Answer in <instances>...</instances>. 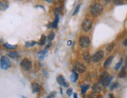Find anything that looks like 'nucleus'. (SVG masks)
I'll return each instance as SVG.
<instances>
[{
  "label": "nucleus",
  "instance_id": "2",
  "mask_svg": "<svg viewBox=\"0 0 127 98\" xmlns=\"http://www.w3.org/2000/svg\"><path fill=\"white\" fill-rule=\"evenodd\" d=\"M0 66L4 70L8 69L11 66V62L8 57H6V56H2L1 58V60H0Z\"/></svg>",
  "mask_w": 127,
  "mask_h": 98
},
{
  "label": "nucleus",
  "instance_id": "16",
  "mask_svg": "<svg viewBox=\"0 0 127 98\" xmlns=\"http://www.w3.org/2000/svg\"><path fill=\"white\" fill-rule=\"evenodd\" d=\"M77 79H78V74L76 73V72L75 70H73L72 71V76H71V80L73 83H75V82H76V80Z\"/></svg>",
  "mask_w": 127,
  "mask_h": 98
},
{
  "label": "nucleus",
  "instance_id": "39",
  "mask_svg": "<svg viewBox=\"0 0 127 98\" xmlns=\"http://www.w3.org/2000/svg\"><path fill=\"white\" fill-rule=\"evenodd\" d=\"M73 97H74V98H77V94H76V93H73Z\"/></svg>",
  "mask_w": 127,
  "mask_h": 98
},
{
  "label": "nucleus",
  "instance_id": "14",
  "mask_svg": "<svg viewBox=\"0 0 127 98\" xmlns=\"http://www.w3.org/2000/svg\"><path fill=\"white\" fill-rule=\"evenodd\" d=\"M112 59H113V56H109V57L107 59H106L105 62V63H104V67L105 68H107V67H108L109 65H111V62H112Z\"/></svg>",
  "mask_w": 127,
  "mask_h": 98
},
{
  "label": "nucleus",
  "instance_id": "36",
  "mask_svg": "<svg viewBox=\"0 0 127 98\" xmlns=\"http://www.w3.org/2000/svg\"><path fill=\"white\" fill-rule=\"evenodd\" d=\"M105 3H109V2H111V1H113V0H104Z\"/></svg>",
  "mask_w": 127,
  "mask_h": 98
},
{
  "label": "nucleus",
  "instance_id": "5",
  "mask_svg": "<svg viewBox=\"0 0 127 98\" xmlns=\"http://www.w3.org/2000/svg\"><path fill=\"white\" fill-rule=\"evenodd\" d=\"M79 44L82 48H86L90 45V39L88 37L82 36L79 40Z\"/></svg>",
  "mask_w": 127,
  "mask_h": 98
},
{
  "label": "nucleus",
  "instance_id": "12",
  "mask_svg": "<svg viewBox=\"0 0 127 98\" xmlns=\"http://www.w3.org/2000/svg\"><path fill=\"white\" fill-rule=\"evenodd\" d=\"M55 20H54V22L52 23V27L53 28H56L57 27V26H58V21H59V16H58V10H55Z\"/></svg>",
  "mask_w": 127,
  "mask_h": 98
},
{
  "label": "nucleus",
  "instance_id": "22",
  "mask_svg": "<svg viewBox=\"0 0 127 98\" xmlns=\"http://www.w3.org/2000/svg\"><path fill=\"white\" fill-rule=\"evenodd\" d=\"M88 88H89V85H83L81 86V92H82V94H85L86 93V92L87 91Z\"/></svg>",
  "mask_w": 127,
  "mask_h": 98
},
{
  "label": "nucleus",
  "instance_id": "24",
  "mask_svg": "<svg viewBox=\"0 0 127 98\" xmlns=\"http://www.w3.org/2000/svg\"><path fill=\"white\" fill-rule=\"evenodd\" d=\"M37 44L36 41H27V42H26V47H33L34 46L35 44Z\"/></svg>",
  "mask_w": 127,
  "mask_h": 98
},
{
  "label": "nucleus",
  "instance_id": "23",
  "mask_svg": "<svg viewBox=\"0 0 127 98\" xmlns=\"http://www.w3.org/2000/svg\"><path fill=\"white\" fill-rule=\"evenodd\" d=\"M3 46L5 47V48H8V49H16V45H11V44H8V43H5L3 44Z\"/></svg>",
  "mask_w": 127,
  "mask_h": 98
},
{
  "label": "nucleus",
  "instance_id": "6",
  "mask_svg": "<svg viewBox=\"0 0 127 98\" xmlns=\"http://www.w3.org/2000/svg\"><path fill=\"white\" fill-rule=\"evenodd\" d=\"M74 69L79 73H84L86 72V66L79 62H76L74 63Z\"/></svg>",
  "mask_w": 127,
  "mask_h": 98
},
{
  "label": "nucleus",
  "instance_id": "29",
  "mask_svg": "<svg viewBox=\"0 0 127 98\" xmlns=\"http://www.w3.org/2000/svg\"><path fill=\"white\" fill-rule=\"evenodd\" d=\"M54 37H55V34L54 33H50V34H48V39L49 41H52L53 39H54Z\"/></svg>",
  "mask_w": 127,
  "mask_h": 98
},
{
  "label": "nucleus",
  "instance_id": "33",
  "mask_svg": "<svg viewBox=\"0 0 127 98\" xmlns=\"http://www.w3.org/2000/svg\"><path fill=\"white\" fill-rule=\"evenodd\" d=\"M79 8H80V5H78L77 7L76 8V10H75V11L73 12V15H75V14H76L79 12Z\"/></svg>",
  "mask_w": 127,
  "mask_h": 98
},
{
  "label": "nucleus",
  "instance_id": "40",
  "mask_svg": "<svg viewBox=\"0 0 127 98\" xmlns=\"http://www.w3.org/2000/svg\"><path fill=\"white\" fill-rule=\"evenodd\" d=\"M96 98H103V97H102L101 96H97Z\"/></svg>",
  "mask_w": 127,
  "mask_h": 98
},
{
  "label": "nucleus",
  "instance_id": "3",
  "mask_svg": "<svg viewBox=\"0 0 127 98\" xmlns=\"http://www.w3.org/2000/svg\"><path fill=\"white\" fill-rule=\"evenodd\" d=\"M20 66H21L23 69H24L26 71H29L32 68V62L30 59L23 58L21 61V62H20Z\"/></svg>",
  "mask_w": 127,
  "mask_h": 98
},
{
  "label": "nucleus",
  "instance_id": "8",
  "mask_svg": "<svg viewBox=\"0 0 127 98\" xmlns=\"http://www.w3.org/2000/svg\"><path fill=\"white\" fill-rule=\"evenodd\" d=\"M9 7V2L6 0H0V11H4Z\"/></svg>",
  "mask_w": 127,
  "mask_h": 98
},
{
  "label": "nucleus",
  "instance_id": "20",
  "mask_svg": "<svg viewBox=\"0 0 127 98\" xmlns=\"http://www.w3.org/2000/svg\"><path fill=\"white\" fill-rule=\"evenodd\" d=\"M46 54H47V49L44 50V51L38 53V56H39V58L41 59V60H42V59L45 58V56Z\"/></svg>",
  "mask_w": 127,
  "mask_h": 98
},
{
  "label": "nucleus",
  "instance_id": "11",
  "mask_svg": "<svg viewBox=\"0 0 127 98\" xmlns=\"http://www.w3.org/2000/svg\"><path fill=\"white\" fill-rule=\"evenodd\" d=\"M31 88H32L33 93H38V92H40V90H41L40 85L37 83H33L31 84Z\"/></svg>",
  "mask_w": 127,
  "mask_h": 98
},
{
  "label": "nucleus",
  "instance_id": "26",
  "mask_svg": "<svg viewBox=\"0 0 127 98\" xmlns=\"http://www.w3.org/2000/svg\"><path fill=\"white\" fill-rule=\"evenodd\" d=\"M122 59H121V60L116 64V66H115V69H116V70H119L120 69L121 65H122Z\"/></svg>",
  "mask_w": 127,
  "mask_h": 98
},
{
  "label": "nucleus",
  "instance_id": "27",
  "mask_svg": "<svg viewBox=\"0 0 127 98\" xmlns=\"http://www.w3.org/2000/svg\"><path fill=\"white\" fill-rule=\"evenodd\" d=\"M119 83H114L113 84H112L111 87H110V89L112 90H114V89H116V88H118L119 87Z\"/></svg>",
  "mask_w": 127,
  "mask_h": 98
},
{
  "label": "nucleus",
  "instance_id": "18",
  "mask_svg": "<svg viewBox=\"0 0 127 98\" xmlns=\"http://www.w3.org/2000/svg\"><path fill=\"white\" fill-rule=\"evenodd\" d=\"M112 79H113V77H112V76H108V78L105 79V81L104 82L103 85L105 86V87H108V86L110 85V83H111Z\"/></svg>",
  "mask_w": 127,
  "mask_h": 98
},
{
  "label": "nucleus",
  "instance_id": "1",
  "mask_svg": "<svg viewBox=\"0 0 127 98\" xmlns=\"http://www.w3.org/2000/svg\"><path fill=\"white\" fill-rule=\"evenodd\" d=\"M103 11V6L100 3H94L90 6V13L93 16L96 17L101 15Z\"/></svg>",
  "mask_w": 127,
  "mask_h": 98
},
{
  "label": "nucleus",
  "instance_id": "41",
  "mask_svg": "<svg viewBox=\"0 0 127 98\" xmlns=\"http://www.w3.org/2000/svg\"><path fill=\"white\" fill-rule=\"evenodd\" d=\"M2 42H3V41H2V39H0V44H1V43H2Z\"/></svg>",
  "mask_w": 127,
  "mask_h": 98
},
{
  "label": "nucleus",
  "instance_id": "28",
  "mask_svg": "<svg viewBox=\"0 0 127 98\" xmlns=\"http://www.w3.org/2000/svg\"><path fill=\"white\" fill-rule=\"evenodd\" d=\"M113 2H114V3L117 5L123 4V0H113Z\"/></svg>",
  "mask_w": 127,
  "mask_h": 98
},
{
  "label": "nucleus",
  "instance_id": "25",
  "mask_svg": "<svg viewBox=\"0 0 127 98\" xmlns=\"http://www.w3.org/2000/svg\"><path fill=\"white\" fill-rule=\"evenodd\" d=\"M114 47H115V44L114 43H111L107 46V47H106V50H107L108 52H111L112 50H113Z\"/></svg>",
  "mask_w": 127,
  "mask_h": 98
},
{
  "label": "nucleus",
  "instance_id": "31",
  "mask_svg": "<svg viewBox=\"0 0 127 98\" xmlns=\"http://www.w3.org/2000/svg\"><path fill=\"white\" fill-rule=\"evenodd\" d=\"M96 94L97 93H94V92H93V93H90L89 94V96H88V98H96Z\"/></svg>",
  "mask_w": 127,
  "mask_h": 98
},
{
  "label": "nucleus",
  "instance_id": "9",
  "mask_svg": "<svg viewBox=\"0 0 127 98\" xmlns=\"http://www.w3.org/2000/svg\"><path fill=\"white\" fill-rule=\"evenodd\" d=\"M57 82H58V84L63 86V87H68V83L66 82V80H65V79L63 78V76H58L57 77Z\"/></svg>",
  "mask_w": 127,
  "mask_h": 98
},
{
  "label": "nucleus",
  "instance_id": "4",
  "mask_svg": "<svg viewBox=\"0 0 127 98\" xmlns=\"http://www.w3.org/2000/svg\"><path fill=\"white\" fill-rule=\"evenodd\" d=\"M82 30L84 32H88L92 27V21L90 19H85L82 23Z\"/></svg>",
  "mask_w": 127,
  "mask_h": 98
},
{
  "label": "nucleus",
  "instance_id": "34",
  "mask_svg": "<svg viewBox=\"0 0 127 98\" xmlns=\"http://www.w3.org/2000/svg\"><path fill=\"white\" fill-rule=\"evenodd\" d=\"M45 2H48V3H52V2H54L55 0H45Z\"/></svg>",
  "mask_w": 127,
  "mask_h": 98
},
{
  "label": "nucleus",
  "instance_id": "15",
  "mask_svg": "<svg viewBox=\"0 0 127 98\" xmlns=\"http://www.w3.org/2000/svg\"><path fill=\"white\" fill-rule=\"evenodd\" d=\"M92 90L94 93H98L101 92V87L98 85V84H95V85H94L93 87H92Z\"/></svg>",
  "mask_w": 127,
  "mask_h": 98
},
{
  "label": "nucleus",
  "instance_id": "32",
  "mask_svg": "<svg viewBox=\"0 0 127 98\" xmlns=\"http://www.w3.org/2000/svg\"><path fill=\"white\" fill-rule=\"evenodd\" d=\"M66 93L68 94V96H71V95L73 94V90L72 89H68L67 91H66Z\"/></svg>",
  "mask_w": 127,
  "mask_h": 98
},
{
  "label": "nucleus",
  "instance_id": "17",
  "mask_svg": "<svg viewBox=\"0 0 127 98\" xmlns=\"http://www.w3.org/2000/svg\"><path fill=\"white\" fill-rule=\"evenodd\" d=\"M46 36L45 35H41V39H40V41H39V42H38V44H39V45H41V46H42V45H44V44H45V43H46Z\"/></svg>",
  "mask_w": 127,
  "mask_h": 98
},
{
  "label": "nucleus",
  "instance_id": "10",
  "mask_svg": "<svg viewBox=\"0 0 127 98\" xmlns=\"http://www.w3.org/2000/svg\"><path fill=\"white\" fill-rule=\"evenodd\" d=\"M82 57H83V59H84V61L85 62H87V63H90V62L91 57H90V54L87 52H84V53H83Z\"/></svg>",
  "mask_w": 127,
  "mask_h": 98
},
{
  "label": "nucleus",
  "instance_id": "42",
  "mask_svg": "<svg viewBox=\"0 0 127 98\" xmlns=\"http://www.w3.org/2000/svg\"><path fill=\"white\" fill-rule=\"evenodd\" d=\"M126 1H127V0H126Z\"/></svg>",
  "mask_w": 127,
  "mask_h": 98
},
{
  "label": "nucleus",
  "instance_id": "38",
  "mask_svg": "<svg viewBox=\"0 0 127 98\" xmlns=\"http://www.w3.org/2000/svg\"><path fill=\"white\" fill-rule=\"evenodd\" d=\"M109 98H115L114 97V96H113V95H112V94H109Z\"/></svg>",
  "mask_w": 127,
  "mask_h": 98
},
{
  "label": "nucleus",
  "instance_id": "13",
  "mask_svg": "<svg viewBox=\"0 0 127 98\" xmlns=\"http://www.w3.org/2000/svg\"><path fill=\"white\" fill-rule=\"evenodd\" d=\"M108 77V73L107 72H102V74L101 75V76H100V79H99L100 83H101V84L104 83V82L105 81V79H107Z\"/></svg>",
  "mask_w": 127,
  "mask_h": 98
},
{
  "label": "nucleus",
  "instance_id": "30",
  "mask_svg": "<svg viewBox=\"0 0 127 98\" xmlns=\"http://www.w3.org/2000/svg\"><path fill=\"white\" fill-rule=\"evenodd\" d=\"M56 96V92H52L47 98H54Z\"/></svg>",
  "mask_w": 127,
  "mask_h": 98
},
{
  "label": "nucleus",
  "instance_id": "7",
  "mask_svg": "<svg viewBox=\"0 0 127 98\" xmlns=\"http://www.w3.org/2000/svg\"><path fill=\"white\" fill-rule=\"evenodd\" d=\"M104 55H105L104 52L101 51V50H100V51L97 52L95 54L92 56L91 60H92V62H98L103 58V57H104Z\"/></svg>",
  "mask_w": 127,
  "mask_h": 98
},
{
  "label": "nucleus",
  "instance_id": "19",
  "mask_svg": "<svg viewBox=\"0 0 127 98\" xmlns=\"http://www.w3.org/2000/svg\"><path fill=\"white\" fill-rule=\"evenodd\" d=\"M126 68L125 67H123L122 69H121L120 71V72L119 74V78H124V77L126 76Z\"/></svg>",
  "mask_w": 127,
  "mask_h": 98
},
{
  "label": "nucleus",
  "instance_id": "21",
  "mask_svg": "<svg viewBox=\"0 0 127 98\" xmlns=\"http://www.w3.org/2000/svg\"><path fill=\"white\" fill-rule=\"evenodd\" d=\"M8 55L10 56V58H17L19 56V54L16 52H9L8 53Z\"/></svg>",
  "mask_w": 127,
  "mask_h": 98
},
{
  "label": "nucleus",
  "instance_id": "35",
  "mask_svg": "<svg viewBox=\"0 0 127 98\" xmlns=\"http://www.w3.org/2000/svg\"><path fill=\"white\" fill-rule=\"evenodd\" d=\"M123 44H124L125 46H127V37L126 38V40L123 41Z\"/></svg>",
  "mask_w": 127,
  "mask_h": 98
},
{
  "label": "nucleus",
  "instance_id": "37",
  "mask_svg": "<svg viewBox=\"0 0 127 98\" xmlns=\"http://www.w3.org/2000/svg\"><path fill=\"white\" fill-rule=\"evenodd\" d=\"M125 68H127V56H126V60H125Z\"/></svg>",
  "mask_w": 127,
  "mask_h": 98
}]
</instances>
